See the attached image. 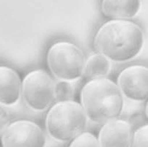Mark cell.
I'll return each instance as SVG.
<instances>
[{
  "mask_svg": "<svg viewBox=\"0 0 148 147\" xmlns=\"http://www.w3.org/2000/svg\"><path fill=\"white\" fill-rule=\"evenodd\" d=\"M145 44V34L139 25L127 20H110L94 37L98 53L110 61L126 62L136 58Z\"/></svg>",
  "mask_w": 148,
  "mask_h": 147,
  "instance_id": "cell-1",
  "label": "cell"
},
{
  "mask_svg": "<svg viewBox=\"0 0 148 147\" xmlns=\"http://www.w3.org/2000/svg\"><path fill=\"white\" fill-rule=\"evenodd\" d=\"M124 105V97L117 84L108 78L90 80L81 91V105L88 120L95 123L119 118Z\"/></svg>",
  "mask_w": 148,
  "mask_h": 147,
  "instance_id": "cell-2",
  "label": "cell"
},
{
  "mask_svg": "<svg viewBox=\"0 0 148 147\" xmlns=\"http://www.w3.org/2000/svg\"><path fill=\"white\" fill-rule=\"evenodd\" d=\"M88 118L80 103L73 100L58 102L48 111L45 120L48 134L60 142H68L84 133Z\"/></svg>",
  "mask_w": 148,
  "mask_h": 147,
  "instance_id": "cell-3",
  "label": "cell"
},
{
  "mask_svg": "<svg viewBox=\"0 0 148 147\" xmlns=\"http://www.w3.org/2000/svg\"><path fill=\"white\" fill-rule=\"evenodd\" d=\"M47 60L49 70L59 81L73 82L84 75V55L72 42L60 41L52 44L47 52Z\"/></svg>",
  "mask_w": 148,
  "mask_h": 147,
  "instance_id": "cell-4",
  "label": "cell"
},
{
  "mask_svg": "<svg viewBox=\"0 0 148 147\" xmlns=\"http://www.w3.org/2000/svg\"><path fill=\"white\" fill-rule=\"evenodd\" d=\"M22 96L31 109L43 112L55 99V83L45 70H34L28 72L22 82Z\"/></svg>",
  "mask_w": 148,
  "mask_h": 147,
  "instance_id": "cell-5",
  "label": "cell"
},
{
  "mask_svg": "<svg viewBox=\"0 0 148 147\" xmlns=\"http://www.w3.org/2000/svg\"><path fill=\"white\" fill-rule=\"evenodd\" d=\"M1 134L2 147L46 146V136L42 128L28 120L11 122Z\"/></svg>",
  "mask_w": 148,
  "mask_h": 147,
  "instance_id": "cell-6",
  "label": "cell"
},
{
  "mask_svg": "<svg viewBox=\"0 0 148 147\" xmlns=\"http://www.w3.org/2000/svg\"><path fill=\"white\" fill-rule=\"evenodd\" d=\"M117 85L123 97L134 102H145L148 96V70L144 65L127 67L119 73Z\"/></svg>",
  "mask_w": 148,
  "mask_h": 147,
  "instance_id": "cell-7",
  "label": "cell"
},
{
  "mask_svg": "<svg viewBox=\"0 0 148 147\" xmlns=\"http://www.w3.org/2000/svg\"><path fill=\"white\" fill-rule=\"evenodd\" d=\"M97 138L101 147H131L132 125L123 119L111 120L103 123Z\"/></svg>",
  "mask_w": 148,
  "mask_h": 147,
  "instance_id": "cell-8",
  "label": "cell"
},
{
  "mask_svg": "<svg viewBox=\"0 0 148 147\" xmlns=\"http://www.w3.org/2000/svg\"><path fill=\"white\" fill-rule=\"evenodd\" d=\"M22 95V82L18 72L8 66L0 67V102L4 107L15 105Z\"/></svg>",
  "mask_w": 148,
  "mask_h": 147,
  "instance_id": "cell-9",
  "label": "cell"
},
{
  "mask_svg": "<svg viewBox=\"0 0 148 147\" xmlns=\"http://www.w3.org/2000/svg\"><path fill=\"white\" fill-rule=\"evenodd\" d=\"M141 8V0H102L101 10L111 20H127L134 18Z\"/></svg>",
  "mask_w": 148,
  "mask_h": 147,
  "instance_id": "cell-10",
  "label": "cell"
},
{
  "mask_svg": "<svg viewBox=\"0 0 148 147\" xmlns=\"http://www.w3.org/2000/svg\"><path fill=\"white\" fill-rule=\"evenodd\" d=\"M110 61L99 53L91 55L85 62L84 75L89 81L105 78L110 70Z\"/></svg>",
  "mask_w": 148,
  "mask_h": 147,
  "instance_id": "cell-11",
  "label": "cell"
},
{
  "mask_svg": "<svg viewBox=\"0 0 148 147\" xmlns=\"http://www.w3.org/2000/svg\"><path fill=\"white\" fill-rule=\"evenodd\" d=\"M69 147H101L97 137L92 133L86 132L81 133L71 141Z\"/></svg>",
  "mask_w": 148,
  "mask_h": 147,
  "instance_id": "cell-12",
  "label": "cell"
},
{
  "mask_svg": "<svg viewBox=\"0 0 148 147\" xmlns=\"http://www.w3.org/2000/svg\"><path fill=\"white\" fill-rule=\"evenodd\" d=\"M74 89L71 82L58 81L55 83V99L58 102L72 100Z\"/></svg>",
  "mask_w": 148,
  "mask_h": 147,
  "instance_id": "cell-13",
  "label": "cell"
},
{
  "mask_svg": "<svg viewBox=\"0 0 148 147\" xmlns=\"http://www.w3.org/2000/svg\"><path fill=\"white\" fill-rule=\"evenodd\" d=\"M148 126L143 125L136 130L132 135L131 147H147Z\"/></svg>",
  "mask_w": 148,
  "mask_h": 147,
  "instance_id": "cell-14",
  "label": "cell"
},
{
  "mask_svg": "<svg viewBox=\"0 0 148 147\" xmlns=\"http://www.w3.org/2000/svg\"><path fill=\"white\" fill-rule=\"evenodd\" d=\"M9 115L8 111L4 108H1V133L9 125Z\"/></svg>",
  "mask_w": 148,
  "mask_h": 147,
  "instance_id": "cell-15",
  "label": "cell"
}]
</instances>
